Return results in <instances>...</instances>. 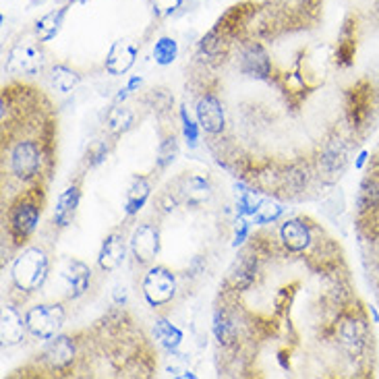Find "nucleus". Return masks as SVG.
Masks as SVG:
<instances>
[{"instance_id": "f257e3e1", "label": "nucleus", "mask_w": 379, "mask_h": 379, "mask_svg": "<svg viewBox=\"0 0 379 379\" xmlns=\"http://www.w3.org/2000/svg\"><path fill=\"white\" fill-rule=\"evenodd\" d=\"M356 235L369 282L379 299V147L369 162L356 195Z\"/></svg>"}, {"instance_id": "f03ea898", "label": "nucleus", "mask_w": 379, "mask_h": 379, "mask_svg": "<svg viewBox=\"0 0 379 379\" xmlns=\"http://www.w3.org/2000/svg\"><path fill=\"white\" fill-rule=\"evenodd\" d=\"M48 270H50V263H48L46 253L37 247H30L15 259L11 278L17 290L35 292L44 286L48 278Z\"/></svg>"}, {"instance_id": "7ed1b4c3", "label": "nucleus", "mask_w": 379, "mask_h": 379, "mask_svg": "<svg viewBox=\"0 0 379 379\" xmlns=\"http://www.w3.org/2000/svg\"><path fill=\"white\" fill-rule=\"evenodd\" d=\"M39 213H42V207L35 195H27L23 199H19L15 206L11 207L8 211V230H11V237L17 244L25 242L32 232L37 226V220H39Z\"/></svg>"}, {"instance_id": "20e7f679", "label": "nucleus", "mask_w": 379, "mask_h": 379, "mask_svg": "<svg viewBox=\"0 0 379 379\" xmlns=\"http://www.w3.org/2000/svg\"><path fill=\"white\" fill-rule=\"evenodd\" d=\"M44 164V154L42 147L27 139V141H19L8 156V168L19 180H32L35 178Z\"/></svg>"}, {"instance_id": "39448f33", "label": "nucleus", "mask_w": 379, "mask_h": 379, "mask_svg": "<svg viewBox=\"0 0 379 379\" xmlns=\"http://www.w3.org/2000/svg\"><path fill=\"white\" fill-rule=\"evenodd\" d=\"M65 323V309L63 305H37L25 313L27 330L39 340H50L58 334Z\"/></svg>"}, {"instance_id": "423d86ee", "label": "nucleus", "mask_w": 379, "mask_h": 379, "mask_svg": "<svg viewBox=\"0 0 379 379\" xmlns=\"http://www.w3.org/2000/svg\"><path fill=\"white\" fill-rule=\"evenodd\" d=\"M176 292V280L170 270L158 266L151 268L143 278V297L151 307H162L173 301Z\"/></svg>"}, {"instance_id": "0eeeda50", "label": "nucleus", "mask_w": 379, "mask_h": 379, "mask_svg": "<svg viewBox=\"0 0 379 379\" xmlns=\"http://www.w3.org/2000/svg\"><path fill=\"white\" fill-rule=\"evenodd\" d=\"M39 361L54 373H63L73 367L75 361V340L70 336H56L50 338V342L44 346V350L37 354Z\"/></svg>"}, {"instance_id": "6e6552de", "label": "nucleus", "mask_w": 379, "mask_h": 379, "mask_svg": "<svg viewBox=\"0 0 379 379\" xmlns=\"http://www.w3.org/2000/svg\"><path fill=\"white\" fill-rule=\"evenodd\" d=\"M239 70L253 79H266L272 75V61L268 50L259 42L244 44L239 52Z\"/></svg>"}, {"instance_id": "1a4fd4ad", "label": "nucleus", "mask_w": 379, "mask_h": 379, "mask_svg": "<svg viewBox=\"0 0 379 379\" xmlns=\"http://www.w3.org/2000/svg\"><path fill=\"white\" fill-rule=\"evenodd\" d=\"M131 251L139 266H147L160 251V232L154 224H139L131 237Z\"/></svg>"}, {"instance_id": "9d476101", "label": "nucleus", "mask_w": 379, "mask_h": 379, "mask_svg": "<svg viewBox=\"0 0 379 379\" xmlns=\"http://www.w3.org/2000/svg\"><path fill=\"white\" fill-rule=\"evenodd\" d=\"M195 110H197L199 127H201L206 133H209V135H220V133L224 131V125H226L224 106H222L218 96H213V94L201 96Z\"/></svg>"}, {"instance_id": "9b49d317", "label": "nucleus", "mask_w": 379, "mask_h": 379, "mask_svg": "<svg viewBox=\"0 0 379 379\" xmlns=\"http://www.w3.org/2000/svg\"><path fill=\"white\" fill-rule=\"evenodd\" d=\"M137 46L131 42V39H116L106 56V73L118 77V75H125L127 70L131 69L137 61Z\"/></svg>"}, {"instance_id": "f8f14e48", "label": "nucleus", "mask_w": 379, "mask_h": 379, "mask_svg": "<svg viewBox=\"0 0 379 379\" xmlns=\"http://www.w3.org/2000/svg\"><path fill=\"white\" fill-rule=\"evenodd\" d=\"M280 241L284 244L286 251L290 253H301L305 249H309L313 237H311V228L299 218L286 220L280 226Z\"/></svg>"}, {"instance_id": "ddd939ff", "label": "nucleus", "mask_w": 379, "mask_h": 379, "mask_svg": "<svg viewBox=\"0 0 379 379\" xmlns=\"http://www.w3.org/2000/svg\"><path fill=\"white\" fill-rule=\"evenodd\" d=\"M63 280H65V288H67V299L75 301L87 292L89 282H92V270L83 261L69 259L63 270Z\"/></svg>"}, {"instance_id": "4468645a", "label": "nucleus", "mask_w": 379, "mask_h": 379, "mask_svg": "<svg viewBox=\"0 0 379 379\" xmlns=\"http://www.w3.org/2000/svg\"><path fill=\"white\" fill-rule=\"evenodd\" d=\"M127 255V242L120 232H110L102 242L100 255H98V263L104 272H114Z\"/></svg>"}, {"instance_id": "2eb2a0df", "label": "nucleus", "mask_w": 379, "mask_h": 379, "mask_svg": "<svg viewBox=\"0 0 379 379\" xmlns=\"http://www.w3.org/2000/svg\"><path fill=\"white\" fill-rule=\"evenodd\" d=\"M8 65H11V69L17 70V73L37 75V73L42 70L44 58H42V52H39L35 46L25 44V46H17V48L11 52Z\"/></svg>"}, {"instance_id": "dca6fc26", "label": "nucleus", "mask_w": 379, "mask_h": 379, "mask_svg": "<svg viewBox=\"0 0 379 379\" xmlns=\"http://www.w3.org/2000/svg\"><path fill=\"white\" fill-rule=\"evenodd\" d=\"M257 276V257H253V253H242L237 259L235 268L228 274V284L232 286V290H247Z\"/></svg>"}, {"instance_id": "f3484780", "label": "nucleus", "mask_w": 379, "mask_h": 379, "mask_svg": "<svg viewBox=\"0 0 379 379\" xmlns=\"http://www.w3.org/2000/svg\"><path fill=\"white\" fill-rule=\"evenodd\" d=\"M79 199H81V189H79V185H69V187L61 193L56 209H54V224H56L58 228H67L70 222H73L77 206H79Z\"/></svg>"}, {"instance_id": "a211bd4d", "label": "nucleus", "mask_w": 379, "mask_h": 379, "mask_svg": "<svg viewBox=\"0 0 379 379\" xmlns=\"http://www.w3.org/2000/svg\"><path fill=\"white\" fill-rule=\"evenodd\" d=\"M25 330H27V325L23 323L17 309L11 305H4V309H2V344L13 346L21 342Z\"/></svg>"}, {"instance_id": "6ab92c4d", "label": "nucleus", "mask_w": 379, "mask_h": 379, "mask_svg": "<svg viewBox=\"0 0 379 379\" xmlns=\"http://www.w3.org/2000/svg\"><path fill=\"white\" fill-rule=\"evenodd\" d=\"M69 13V6H58L50 13H46L42 19L35 21V35L39 42H50L52 37H56V34L61 32L63 27V21Z\"/></svg>"}, {"instance_id": "aec40b11", "label": "nucleus", "mask_w": 379, "mask_h": 379, "mask_svg": "<svg viewBox=\"0 0 379 379\" xmlns=\"http://www.w3.org/2000/svg\"><path fill=\"white\" fill-rule=\"evenodd\" d=\"M151 193V187H149V180L145 176H133L131 180V187L127 191V204H125V211L127 216H135L139 213V209L145 206L147 197Z\"/></svg>"}, {"instance_id": "412c9836", "label": "nucleus", "mask_w": 379, "mask_h": 379, "mask_svg": "<svg viewBox=\"0 0 379 379\" xmlns=\"http://www.w3.org/2000/svg\"><path fill=\"white\" fill-rule=\"evenodd\" d=\"M182 195L189 206H201L211 197V187L204 176H189L182 185Z\"/></svg>"}, {"instance_id": "4be33fe9", "label": "nucleus", "mask_w": 379, "mask_h": 379, "mask_svg": "<svg viewBox=\"0 0 379 379\" xmlns=\"http://www.w3.org/2000/svg\"><path fill=\"white\" fill-rule=\"evenodd\" d=\"M154 336H156V340L160 342L162 348H166L168 352H174L180 342H182V332L173 325L168 319H164V317H158L156 319V323H154Z\"/></svg>"}, {"instance_id": "5701e85b", "label": "nucleus", "mask_w": 379, "mask_h": 379, "mask_svg": "<svg viewBox=\"0 0 379 379\" xmlns=\"http://www.w3.org/2000/svg\"><path fill=\"white\" fill-rule=\"evenodd\" d=\"M133 118H135V114H133L131 108H127V106H118V104H116V106H112V108L108 110V114H106L108 131L114 133V135H120V133H125V131L131 129Z\"/></svg>"}, {"instance_id": "b1692460", "label": "nucleus", "mask_w": 379, "mask_h": 379, "mask_svg": "<svg viewBox=\"0 0 379 379\" xmlns=\"http://www.w3.org/2000/svg\"><path fill=\"white\" fill-rule=\"evenodd\" d=\"M50 79H52V85H54L61 94L73 92V89L79 85V81H81V77L73 69H69L67 65H56V67L52 69Z\"/></svg>"}, {"instance_id": "393cba45", "label": "nucleus", "mask_w": 379, "mask_h": 379, "mask_svg": "<svg viewBox=\"0 0 379 379\" xmlns=\"http://www.w3.org/2000/svg\"><path fill=\"white\" fill-rule=\"evenodd\" d=\"M176 54H178V44L174 37H160L154 46V61L160 65V67H168L176 61Z\"/></svg>"}, {"instance_id": "a878e982", "label": "nucleus", "mask_w": 379, "mask_h": 379, "mask_svg": "<svg viewBox=\"0 0 379 379\" xmlns=\"http://www.w3.org/2000/svg\"><path fill=\"white\" fill-rule=\"evenodd\" d=\"M282 213H284V207L280 204L272 199H261L253 218H255V224H274Z\"/></svg>"}, {"instance_id": "bb28decb", "label": "nucleus", "mask_w": 379, "mask_h": 379, "mask_svg": "<svg viewBox=\"0 0 379 379\" xmlns=\"http://www.w3.org/2000/svg\"><path fill=\"white\" fill-rule=\"evenodd\" d=\"M261 204V199L257 197V191L253 189H244L241 185V191H239V199H237V209H239V216L244 218H253L257 207Z\"/></svg>"}, {"instance_id": "cd10ccee", "label": "nucleus", "mask_w": 379, "mask_h": 379, "mask_svg": "<svg viewBox=\"0 0 379 379\" xmlns=\"http://www.w3.org/2000/svg\"><path fill=\"white\" fill-rule=\"evenodd\" d=\"M178 154V141L174 135H168L158 147V168H168L176 160Z\"/></svg>"}, {"instance_id": "c85d7f7f", "label": "nucleus", "mask_w": 379, "mask_h": 379, "mask_svg": "<svg viewBox=\"0 0 379 379\" xmlns=\"http://www.w3.org/2000/svg\"><path fill=\"white\" fill-rule=\"evenodd\" d=\"M180 118H182V131H185V137H187L189 147H195V145H197V141H199L197 125L189 118V114H187V110H185V108L180 110Z\"/></svg>"}, {"instance_id": "c756f323", "label": "nucleus", "mask_w": 379, "mask_h": 379, "mask_svg": "<svg viewBox=\"0 0 379 379\" xmlns=\"http://www.w3.org/2000/svg\"><path fill=\"white\" fill-rule=\"evenodd\" d=\"M106 156H108V143L106 141H96V143L89 145L87 162H89V166H98L106 160Z\"/></svg>"}, {"instance_id": "7c9ffc66", "label": "nucleus", "mask_w": 379, "mask_h": 379, "mask_svg": "<svg viewBox=\"0 0 379 379\" xmlns=\"http://www.w3.org/2000/svg\"><path fill=\"white\" fill-rule=\"evenodd\" d=\"M149 100L154 102V108L158 110V112H168L170 108H173V96L168 94V92H162V89H158V92H151V96H149Z\"/></svg>"}, {"instance_id": "2f4dec72", "label": "nucleus", "mask_w": 379, "mask_h": 379, "mask_svg": "<svg viewBox=\"0 0 379 379\" xmlns=\"http://www.w3.org/2000/svg\"><path fill=\"white\" fill-rule=\"evenodd\" d=\"M154 2V11L162 17H168V15H174L176 8H180L182 0H151Z\"/></svg>"}, {"instance_id": "473e14b6", "label": "nucleus", "mask_w": 379, "mask_h": 379, "mask_svg": "<svg viewBox=\"0 0 379 379\" xmlns=\"http://www.w3.org/2000/svg\"><path fill=\"white\" fill-rule=\"evenodd\" d=\"M249 222H247V218L241 216L239 220H237V228H235V247H239L242 242L247 241V235H249Z\"/></svg>"}, {"instance_id": "72a5a7b5", "label": "nucleus", "mask_w": 379, "mask_h": 379, "mask_svg": "<svg viewBox=\"0 0 379 379\" xmlns=\"http://www.w3.org/2000/svg\"><path fill=\"white\" fill-rule=\"evenodd\" d=\"M160 207H162L164 211H170V209H174V207H176V199H174L170 193H166V195L160 199Z\"/></svg>"}, {"instance_id": "f704fd0d", "label": "nucleus", "mask_w": 379, "mask_h": 379, "mask_svg": "<svg viewBox=\"0 0 379 379\" xmlns=\"http://www.w3.org/2000/svg\"><path fill=\"white\" fill-rule=\"evenodd\" d=\"M367 158H369V151H367V149H363V151L359 154V158H356V162H354V168H359V170H361V168L365 166V162H367Z\"/></svg>"}, {"instance_id": "c9c22d12", "label": "nucleus", "mask_w": 379, "mask_h": 379, "mask_svg": "<svg viewBox=\"0 0 379 379\" xmlns=\"http://www.w3.org/2000/svg\"><path fill=\"white\" fill-rule=\"evenodd\" d=\"M114 301H116V305H125V301H127V292H125V288H116V292H114Z\"/></svg>"}, {"instance_id": "e433bc0d", "label": "nucleus", "mask_w": 379, "mask_h": 379, "mask_svg": "<svg viewBox=\"0 0 379 379\" xmlns=\"http://www.w3.org/2000/svg\"><path fill=\"white\" fill-rule=\"evenodd\" d=\"M139 85H141V77H133V79L129 81V85H127V87H129V92H135Z\"/></svg>"}, {"instance_id": "4c0bfd02", "label": "nucleus", "mask_w": 379, "mask_h": 379, "mask_svg": "<svg viewBox=\"0 0 379 379\" xmlns=\"http://www.w3.org/2000/svg\"><path fill=\"white\" fill-rule=\"evenodd\" d=\"M70 2H81V4H83V2H87V0H70Z\"/></svg>"}]
</instances>
